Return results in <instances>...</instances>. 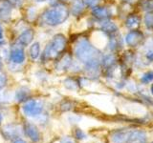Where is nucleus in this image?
<instances>
[{
    "label": "nucleus",
    "mask_w": 153,
    "mask_h": 143,
    "mask_svg": "<svg viewBox=\"0 0 153 143\" xmlns=\"http://www.w3.org/2000/svg\"><path fill=\"white\" fill-rule=\"evenodd\" d=\"M69 5L57 0H51L49 4L40 9L36 27L43 32L59 29L70 20Z\"/></svg>",
    "instance_id": "nucleus-1"
},
{
    "label": "nucleus",
    "mask_w": 153,
    "mask_h": 143,
    "mask_svg": "<svg viewBox=\"0 0 153 143\" xmlns=\"http://www.w3.org/2000/svg\"><path fill=\"white\" fill-rule=\"evenodd\" d=\"M68 36L70 51L75 60L78 61L81 66L100 61L103 52L94 45L90 36L86 35L84 32L73 33Z\"/></svg>",
    "instance_id": "nucleus-2"
},
{
    "label": "nucleus",
    "mask_w": 153,
    "mask_h": 143,
    "mask_svg": "<svg viewBox=\"0 0 153 143\" xmlns=\"http://www.w3.org/2000/svg\"><path fill=\"white\" fill-rule=\"evenodd\" d=\"M70 49L69 36L63 32H55L43 45L42 54L37 64L42 67L51 66L57 57Z\"/></svg>",
    "instance_id": "nucleus-3"
},
{
    "label": "nucleus",
    "mask_w": 153,
    "mask_h": 143,
    "mask_svg": "<svg viewBox=\"0 0 153 143\" xmlns=\"http://www.w3.org/2000/svg\"><path fill=\"white\" fill-rule=\"evenodd\" d=\"M4 62L8 70L13 72H20L21 68L29 63L26 49L16 43H9L8 54Z\"/></svg>",
    "instance_id": "nucleus-4"
},
{
    "label": "nucleus",
    "mask_w": 153,
    "mask_h": 143,
    "mask_svg": "<svg viewBox=\"0 0 153 143\" xmlns=\"http://www.w3.org/2000/svg\"><path fill=\"white\" fill-rule=\"evenodd\" d=\"M36 35H37L36 27L33 25H26L16 33L14 39L10 43H16V44L27 49L36 39Z\"/></svg>",
    "instance_id": "nucleus-5"
},
{
    "label": "nucleus",
    "mask_w": 153,
    "mask_h": 143,
    "mask_svg": "<svg viewBox=\"0 0 153 143\" xmlns=\"http://www.w3.org/2000/svg\"><path fill=\"white\" fill-rule=\"evenodd\" d=\"M90 19L93 23H99L105 20H110L114 17V11L113 8L108 5H99V6L93 8L89 11Z\"/></svg>",
    "instance_id": "nucleus-6"
},
{
    "label": "nucleus",
    "mask_w": 153,
    "mask_h": 143,
    "mask_svg": "<svg viewBox=\"0 0 153 143\" xmlns=\"http://www.w3.org/2000/svg\"><path fill=\"white\" fill-rule=\"evenodd\" d=\"M74 61H75V58L69 49L68 51H66L64 54H62L59 57H57V58L51 64V66H52V69L55 72H56V73H60V74L69 73Z\"/></svg>",
    "instance_id": "nucleus-7"
},
{
    "label": "nucleus",
    "mask_w": 153,
    "mask_h": 143,
    "mask_svg": "<svg viewBox=\"0 0 153 143\" xmlns=\"http://www.w3.org/2000/svg\"><path fill=\"white\" fill-rule=\"evenodd\" d=\"M21 110L25 116L29 117H36L42 114L43 110H44V104L39 99L30 98L23 103Z\"/></svg>",
    "instance_id": "nucleus-8"
},
{
    "label": "nucleus",
    "mask_w": 153,
    "mask_h": 143,
    "mask_svg": "<svg viewBox=\"0 0 153 143\" xmlns=\"http://www.w3.org/2000/svg\"><path fill=\"white\" fill-rule=\"evenodd\" d=\"M40 9L38 6H36V5H33L32 3H28L26 5V7L20 12V14H21L20 17L28 24V25L36 26V23L38 18V14H39Z\"/></svg>",
    "instance_id": "nucleus-9"
},
{
    "label": "nucleus",
    "mask_w": 153,
    "mask_h": 143,
    "mask_svg": "<svg viewBox=\"0 0 153 143\" xmlns=\"http://www.w3.org/2000/svg\"><path fill=\"white\" fill-rule=\"evenodd\" d=\"M14 12L16 11H14L5 0L0 2V21L3 23V25L9 27L16 21V18L13 16Z\"/></svg>",
    "instance_id": "nucleus-10"
},
{
    "label": "nucleus",
    "mask_w": 153,
    "mask_h": 143,
    "mask_svg": "<svg viewBox=\"0 0 153 143\" xmlns=\"http://www.w3.org/2000/svg\"><path fill=\"white\" fill-rule=\"evenodd\" d=\"M42 50H43L42 42L38 39H36L26 49L28 62H30V63H33V64L38 63V61L40 59L41 54H42Z\"/></svg>",
    "instance_id": "nucleus-11"
},
{
    "label": "nucleus",
    "mask_w": 153,
    "mask_h": 143,
    "mask_svg": "<svg viewBox=\"0 0 153 143\" xmlns=\"http://www.w3.org/2000/svg\"><path fill=\"white\" fill-rule=\"evenodd\" d=\"M123 38L121 33H120V32L107 37L105 50H107L108 52L117 54L118 52H120L123 49Z\"/></svg>",
    "instance_id": "nucleus-12"
},
{
    "label": "nucleus",
    "mask_w": 153,
    "mask_h": 143,
    "mask_svg": "<svg viewBox=\"0 0 153 143\" xmlns=\"http://www.w3.org/2000/svg\"><path fill=\"white\" fill-rule=\"evenodd\" d=\"M143 41H145V35L139 30L129 31L124 37V42L129 48L139 47L143 44Z\"/></svg>",
    "instance_id": "nucleus-13"
},
{
    "label": "nucleus",
    "mask_w": 153,
    "mask_h": 143,
    "mask_svg": "<svg viewBox=\"0 0 153 143\" xmlns=\"http://www.w3.org/2000/svg\"><path fill=\"white\" fill-rule=\"evenodd\" d=\"M69 11L72 18H74L75 20H81L86 15L88 10L86 9L81 0H74L69 5Z\"/></svg>",
    "instance_id": "nucleus-14"
},
{
    "label": "nucleus",
    "mask_w": 153,
    "mask_h": 143,
    "mask_svg": "<svg viewBox=\"0 0 153 143\" xmlns=\"http://www.w3.org/2000/svg\"><path fill=\"white\" fill-rule=\"evenodd\" d=\"M131 129H118L111 132L109 139L111 143H128L132 133Z\"/></svg>",
    "instance_id": "nucleus-15"
},
{
    "label": "nucleus",
    "mask_w": 153,
    "mask_h": 143,
    "mask_svg": "<svg viewBox=\"0 0 153 143\" xmlns=\"http://www.w3.org/2000/svg\"><path fill=\"white\" fill-rule=\"evenodd\" d=\"M97 25H98L97 30L104 33L107 37L120 32L118 24L116 22H114L112 19H110V20H105L102 22H99V23H97Z\"/></svg>",
    "instance_id": "nucleus-16"
},
{
    "label": "nucleus",
    "mask_w": 153,
    "mask_h": 143,
    "mask_svg": "<svg viewBox=\"0 0 153 143\" xmlns=\"http://www.w3.org/2000/svg\"><path fill=\"white\" fill-rule=\"evenodd\" d=\"M23 131L25 133V135L33 142H38L41 139V133L35 124L30 122L25 123L23 127Z\"/></svg>",
    "instance_id": "nucleus-17"
},
{
    "label": "nucleus",
    "mask_w": 153,
    "mask_h": 143,
    "mask_svg": "<svg viewBox=\"0 0 153 143\" xmlns=\"http://www.w3.org/2000/svg\"><path fill=\"white\" fill-rule=\"evenodd\" d=\"M30 98H32V92L30 89L28 87H25V86L19 87L14 93V99L19 103L26 102Z\"/></svg>",
    "instance_id": "nucleus-18"
},
{
    "label": "nucleus",
    "mask_w": 153,
    "mask_h": 143,
    "mask_svg": "<svg viewBox=\"0 0 153 143\" xmlns=\"http://www.w3.org/2000/svg\"><path fill=\"white\" fill-rule=\"evenodd\" d=\"M142 22L141 17L138 15V14H128L126 18V21H124V24H126V27L128 29V30H138V28L140 27Z\"/></svg>",
    "instance_id": "nucleus-19"
},
{
    "label": "nucleus",
    "mask_w": 153,
    "mask_h": 143,
    "mask_svg": "<svg viewBox=\"0 0 153 143\" xmlns=\"http://www.w3.org/2000/svg\"><path fill=\"white\" fill-rule=\"evenodd\" d=\"M64 88L68 91H72V92H76L79 89H80V84H79V78L75 77V75H68L67 77L64 78L63 82Z\"/></svg>",
    "instance_id": "nucleus-20"
},
{
    "label": "nucleus",
    "mask_w": 153,
    "mask_h": 143,
    "mask_svg": "<svg viewBox=\"0 0 153 143\" xmlns=\"http://www.w3.org/2000/svg\"><path fill=\"white\" fill-rule=\"evenodd\" d=\"M2 133L4 136L8 138V139H16L20 133V130H19V127H17L16 125L10 124V125H7L3 128Z\"/></svg>",
    "instance_id": "nucleus-21"
},
{
    "label": "nucleus",
    "mask_w": 153,
    "mask_h": 143,
    "mask_svg": "<svg viewBox=\"0 0 153 143\" xmlns=\"http://www.w3.org/2000/svg\"><path fill=\"white\" fill-rule=\"evenodd\" d=\"M147 142V136L145 131L142 130H133L130 140L128 143H146Z\"/></svg>",
    "instance_id": "nucleus-22"
},
{
    "label": "nucleus",
    "mask_w": 153,
    "mask_h": 143,
    "mask_svg": "<svg viewBox=\"0 0 153 143\" xmlns=\"http://www.w3.org/2000/svg\"><path fill=\"white\" fill-rule=\"evenodd\" d=\"M5 1L17 13H20L26 7V5L28 3H30L29 0H5Z\"/></svg>",
    "instance_id": "nucleus-23"
},
{
    "label": "nucleus",
    "mask_w": 153,
    "mask_h": 143,
    "mask_svg": "<svg viewBox=\"0 0 153 143\" xmlns=\"http://www.w3.org/2000/svg\"><path fill=\"white\" fill-rule=\"evenodd\" d=\"M9 44L8 38H7V31L5 25H3V23L0 21V46L1 48L7 46Z\"/></svg>",
    "instance_id": "nucleus-24"
},
{
    "label": "nucleus",
    "mask_w": 153,
    "mask_h": 143,
    "mask_svg": "<svg viewBox=\"0 0 153 143\" xmlns=\"http://www.w3.org/2000/svg\"><path fill=\"white\" fill-rule=\"evenodd\" d=\"M143 22L147 30L153 31V12H148L145 14Z\"/></svg>",
    "instance_id": "nucleus-25"
},
{
    "label": "nucleus",
    "mask_w": 153,
    "mask_h": 143,
    "mask_svg": "<svg viewBox=\"0 0 153 143\" xmlns=\"http://www.w3.org/2000/svg\"><path fill=\"white\" fill-rule=\"evenodd\" d=\"M81 1L84 4L86 9H87L88 11H90V10L99 6V5H102L105 0H81Z\"/></svg>",
    "instance_id": "nucleus-26"
},
{
    "label": "nucleus",
    "mask_w": 153,
    "mask_h": 143,
    "mask_svg": "<svg viewBox=\"0 0 153 143\" xmlns=\"http://www.w3.org/2000/svg\"><path fill=\"white\" fill-rule=\"evenodd\" d=\"M8 82H9V76L7 73L4 70L0 71V92H2L7 87Z\"/></svg>",
    "instance_id": "nucleus-27"
},
{
    "label": "nucleus",
    "mask_w": 153,
    "mask_h": 143,
    "mask_svg": "<svg viewBox=\"0 0 153 143\" xmlns=\"http://www.w3.org/2000/svg\"><path fill=\"white\" fill-rule=\"evenodd\" d=\"M140 5L143 11L146 13L153 12V0H142Z\"/></svg>",
    "instance_id": "nucleus-28"
},
{
    "label": "nucleus",
    "mask_w": 153,
    "mask_h": 143,
    "mask_svg": "<svg viewBox=\"0 0 153 143\" xmlns=\"http://www.w3.org/2000/svg\"><path fill=\"white\" fill-rule=\"evenodd\" d=\"M153 81V71H148L143 74L141 77V82L143 84H148Z\"/></svg>",
    "instance_id": "nucleus-29"
},
{
    "label": "nucleus",
    "mask_w": 153,
    "mask_h": 143,
    "mask_svg": "<svg viewBox=\"0 0 153 143\" xmlns=\"http://www.w3.org/2000/svg\"><path fill=\"white\" fill-rule=\"evenodd\" d=\"M74 136H75V138H76V139H79V140H82V139H85V138H86L85 133L79 128H76V130L74 131Z\"/></svg>",
    "instance_id": "nucleus-30"
},
{
    "label": "nucleus",
    "mask_w": 153,
    "mask_h": 143,
    "mask_svg": "<svg viewBox=\"0 0 153 143\" xmlns=\"http://www.w3.org/2000/svg\"><path fill=\"white\" fill-rule=\"evenodd\" d=\"M29 2L33 4V5H36V6H41V5H47L51 2V0H29Z\"/></svg>",
    "instance_id": "nucleus-31"
},
{
    "label": "nucleus",
    "mask_w": 153,
    "mask_h": 143,
    "mask_svg": "<svg viewBox=\"0 0 153 143\" xmlns=\"http://www.w3.org/2000/svg\"><path fill=\"white\" fill-rule=\"evenodd\" d=\"M60 143H75L74 139L70 136H65L60 140Z\"/></svg>",
    "instance_id": "nucleus-32"
},
{
    "label": "nucleus",
    "mask_w": 153,
    "mask_h": 143,
    "mask_svg": "<svg viewBox=\"0 0 153 143\" xmlns=\"http://www.w3.org/2000/svg\"><path fill=\"white\" fill-rule=\"evenodd\" d=\"M146 59L148 61L152 62L153 61V51H148L146 52Z\"/></svg>",
    "instance_id": "nucleus-33"
},
{
    "label": "nucleus",
    "mask_w": 153,
    "mask_h": 143,
    "mask_svg": "<svg viewBox=\"0 0 153 143\" xmlns=\"http://www.w3.org/2000/svg\"><path fill=\"white\" fill-rule=\"evenodd\" d=\"M120 1H122L123 3L127 4V5H132V4H134V3L138 2L139 0H120Z\"/></svg>",
    "instance_id": "nucleus-34"
},
{
    "label": "nucleus",
    "mask_w": 153,
    "mask_h": 143,
    "mask_svg": "<svg viewBox=\"0 0 153 143\" xmlns=\"http://www.w3.org/2000/svg\"><path fill=\"white\" fill-rule=\"evenodd\" d=\"M57 1H59L61 3H64V4H67V5H70L72 2L74 1V0H57Z\"/></svg>",
    "instance_id": "nucleus-35"
},
{
    "label": "nucleus",
    "mask_w": 153,
    "mask_h": 143,
    "mask_svg": "<svg viewBox=\"0 0 153 143\" xmlns=\"http://www.w3.org/2000/svg\"><path fill=\"white\" fill-rule=\"evenodd\" d=\"M4 67H5V62L1 57H0V71L4 70Z\"/></svg>",
    "instance_id": "nucleus-36"
},
{
    "label": "nucleus",
    "mask_w": 153,
    "mask_h": 143,
    "mask_svg": "<svg viewBox=\"0 0 153 143\" xmlns=\"http://www.w3.org/2000/svg\"><path fill=\"white\" fill-rule=\"evenodd\" d=\"M13 143H26V141H25V140H23V139H21V138H16V139L14 140Z\"/></svg>",
    "instance_id": "nucleus-37"
},
{
    "label": "nucleus",
    "mask_w": 153,
    "mask_h": 143,
    "mask_svg": "<svg viewBox=\"0 0 153 143\" xmlns=\"http://www.w3.org/2000/svg\"><path fill=\"white\" fill-rule=\"evenodd\" d=\"M2 118H3V116H2V113H1V111H0V124H1V122H2Z\"/></svg>",
    "instance_id": "nucleus-38"
},
{
    "label": "nucleus",
    "mask_w": 153,
    "mask_h": 143,
    "mask_svg": "<svg viewBox=\"0 0 153 143\" xmlns=\"http://www.w3.org/2000/svg\"><path fill=\"white\" fill-rule=\"evenodd\" d=\"M150 91H151V94L153 95V84H151V87H150Z\"/></svg>",
    "instance_id": "nucleus-39"
},
{
    "label": "nucleus",
    "mask_w": 153,
    "mask_h": 143,
    "mask_svg": "<svg viewBox=\"0 0 153 143\" xmlns=\"http://www.w3.org/2000/svg\"><path fill=\"white\" fill-rule=\"evenodd\" d=\"M0 1H3V0H0Z\"/></svg>",
    "instance_id": "nucleus-40"
},
{
    "label": "nucleus",
    "mask_w": 153,
    "mask_h": 143,
    "mask_svg": "<svg viewBox=\"0 0 153 143\" xmlns=\"http://www.w3.org/2000/svg\"><path fill=\"white\" fill-rule=\"evenodd\" d=\"M0 49H1V46H0Z\"/></svg>",
    "instance_id": "nucleus-41"
},
{
    "label": "nucleus",
    "mask_w": 153,
    "mask_h": 143,
    "mask_svg": "<svg viewBox=\"0 0 153 143\" xmlns=\"http://www.w3.org/2000/svg\"><path fill=\"white\" fill-rule=\"evenodd\" d=\"M0 2H1V1H0Z\"/></svg>",
    "instance_id": "nucleus-42"
},
{
    "label": "nucleus",
    "mask_w": 153,
    "mask_h": 143,
    "mask_svg": "<svg viewBox=\"0 0 153 143\" xmlns=\"http://www.w3.org/2000/svg\"><path fill=\"white\" fill-rule=\"evenodd\" d=\"M152 143H153V142H152Z\"/></svg>",
    "instance_id": "nucleus-43"
}]
</instances>
